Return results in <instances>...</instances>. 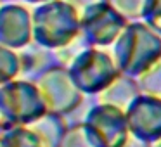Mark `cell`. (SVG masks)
I'll return each mask as SVG.
<instances>
[{
	"label": "cell",
	"instance_id": "cell-1",
	"mask_svg": "<svg viewBox=\"0 0 161 147\" xmlns=\"http://www.w3.org/2000/svg\"><path fill=\"white\" fill-rule=\"evenodd\" d=\"M113 57L123 74L137 78L161 57V35L144 21H130L113 43Z\"/></svg>",
	"mask_w": 161,
	"mask_h": 147
},
{
	"label": "cell",
	"instance_id": "cell-2",
	"mask_svg": "<svg viewBox=\"0 0 161 147\" xmlns=\"http://www.w3.org/2000/svg\"><path fill=\"white\" fill-rule=\"evenodd\" d=\"M33 43L49 50L69 43L80 35V16L63 0L38 4L31 12Z\"/></svg>",
	"mask_w": 161,
	"mask_h": 147
},
{
	"label": "cell",
	"instance_id": "cell-3",
	"mask_svg": "<svg viewBox=\"0 0 161 147\" xmlns=\"http://www.w3.org/2000/svg\"><path fill=\"white\" fill-rule=\"evenodd\" d=\"M47 112V106L33 80H12L0 87V123L4 128L30 125Z\"/></svg>",
	"mask_w": 161,
	"mask_h": 147
},
{
	"label": "cell",
	"instance_id": "cell-4",
	"mask_svg": "<svg viewBox=\"0 0 161 147\" xmlns=\"http://www.w3.org/2000/svg\"><path fill=\"white\" fill-rule=\"evenodd\" d=\"M68 69L76 87L85 95H99L114 81L118 74H121L113 54L92 45L87 47Z\"/></svg>",
	"mask_w": 161,
	"mask_h": 147
},
{
	"label": "cell",
	"instance_id": "cell-5",
	"mask_svg": "<svg viewBox=\"0 0 161 147\" xmlns=\"http://www.w3.org/2000/svg\"><path fill=\"white\" fill-rule=\"evenodd\" d=\"M38 87L47 111L56 114H69L73 112L83 101V92L76 87L71 78V73L66 66L50 64L36 76L31 78Z\"/></svg>",
	"mask_w": 161,
	"mask_h": 147
},
{
	"label": "cell",
	"instance_id": "cell-6",
	"mask_svg": "<svg viewBox=\"0 0 161 147\" xmlns=\"http://www.w3.org/2000/svg\"><path fill=\"white\" fill-rule=\"evenodd\" d=\"M81 123L97 147H121L130 135L126 112L109 104L92 106Z\"/></svg>",
	"mask_w": 161,
	"mask_h": 147
},
{
	"label": "cell",
	"instance_id": "cell-7",
	"mask_svg": "<svg viewBox=\"0 0 161 147\" xmlns=\"http://www.w3.org/2000/svg\"><path fill=\"white\" fill-rule=\"evenodd\" d=\"M128 23V19L123 18L109 2H106V4H99L88 9L81 16L80 28L88 45L109 47L116 42V38L121 35Z\"/></svg>",
	"mask_w": 161,
	"mask_h": 147
},
{
	"label": "cell",
	"instance_id": "cell-8",
	"mask_svg": "<svg viewBox=\"0 0 161 147\" xmlns=\"http://www.w3.org/2000/svg\"><path fill=\"white\" fill-rule=\"evenodd\" d=\"M130 133L147 142L161 139V99L140 94L126 109Z\"/></svg>",
	"mask_w": 161,
	"mask_h": 147
},
{
	"label": "cell",
	"instance_id": "cell-9",
	"mask_svg": "<svg viewBox=\"0 0 161 147\" xmlns=\"http://www.w3.org/2000/svg\"><path fill=\"white\" fill-rule=\"evenodd\" d=\"M31 43V12L14 2L0 5V45L14 50H23Z\"/></svg>",
	"mask_w": 161,
	"mask_h": 147
},
{
	"label": "cell",
	"instance_id": "cell-10",
	"mask_svg": "<svg viewBox=\"0 0 161 147\" xmlns=\"http://www.w3.org/2000/svg\"><path fill=\"white\" fill-rule=\"evenodd\" d=\"M140 94H142V92H140L139 83H137L135 78L121 73L114 78V81H113L109 87H106L104 90L97 95V102L114 106V107H118V109H121V111L126 112V109L130 107V104H132Z\"/></svg>",
	"mask_w": 161,
	"mask_h": 147
},
{
	"label": "cell",
	"instance_id": "cell-11",
	"mask_svg": "<svg viewBox=\"0 0 161 147\" xmlns=\"http://www.w3.org/2000/svg\"><path fill=\"white\" fill-rule=\"evenodd\" d=\"M30 128L38 135L43 147H61L63 139L68 132V125L63 114L47 111L43 116L30 123Z\"/></svg>",
	"mask_w": 161,
	"mask_h": 147
},
{
	"label": "cell",
	"instance_id": "cell-12",
	"mask_svg": "<svg viewBox=\"0 0 161 147\" xmlns=\"http://www.w3.org/2000/svg\"><path fill=\"white\" fill-rule=\"evenodd\" d=\"M0 147H43L42 140L28 125L9 126L0 135Z\"/></svg>",
	"mask_w": 161,
	"mask_h": 147
},
{
	"label": "cell",
	"instance_id": "cell-13",
	"mask_svg": "<svg viewBox=\"0 0 161 147\" xmlns=\"http://www.w3.org/2000/svg\"><path fill=\"white\" fill-rule=\"evenodd\" d=\"M21 74V56L14 49L0 45V87Z\"/></svg>",
	"mask_w": 161,
	"mask_h": 147
},
{
	"label": "cell",
	"instance_id": "cell-14",
	"mask_svg": "<svg viewBox=\"0 0 161 147\" xmlns=\"http://www.w3.org/2000/svg\"><path fill=\"white\" fill-rule=\"evenodd\" d=\"M142 94L161 99V57L135 78Z\"/></svg>",
	"mask_w": 161,
	"mask_h": 147
},
{
	"label": "cell",
	"instance_id": "cell-15",
	"mask_svg": "<svg viewBox=\"0 0 161 147\" xmlns=\"http://www.w3.org/2000/svg\"><path fill=\"white\" fill-rule=\"evenodd\" d=\"M87 47H90V45H88V42L85 40V36L81 35V31H80V35H78L76 38H73L69 43H66V45H63V47H59V49L52 50L54 63L61 64V66L69 68L71 64H73V61L76 59V57L80 56Z\"/></svg>",
	"mask_w": 161,
	"mask_h": 147
},
{
	"label": "cell",
	"instance_id": "cell-16",
	"mask_svg": "<svg viewBox=\"0 0 161 147\" xmlns=\"http://www.w3.org/2000/svg\"><path fill=\"white\" fill-rule=\"evenodd\" d=\"M61 147H97V145L87 133L83 123H76V125L68 126V132L63 139Z\"/></svg>",
	"mask_w": 161,
	"mask_h": 147
},
{
	"label": "cell",
	"instance_id": "cell-17",
	"mask_svg": "<svg viewBox=\"0 0 161 147\" xmlns=\"http://www.w3.org/2000/svg\"><path fill=\"white\" fill-rule=\"evenodd\" d=\"M109 4L128 21H139L144 16L147 0H109Z\"/></svg>",
	"mask_w": 161,
	"mask_h": 147
},
{
	"label": "cell",
	"instance_id": "cell-18",
	"mask_svg": "<svg viewBox=\"0 0 161 147\" xmlns=\"http://www.w3.org/2000/svg\"><path fill=\"white\" fill-rule=\"evenodd\" d=\"M142 21L158 35H161V0H147Z\"/></svg>",
	"mask_w": 161,
	"mask_h": 147
},
{
	"label": "cell",
	"instance_id": "cell-19",
	"mask_svg": "<svg viewBox=\"0 0 161 147\" xmlns=\"http://www.w3.org/2000/svg\"><path fill=\"white\" fill-rule=\"evenodd\" d=\"M63 2L69 4L71 7L76 11V14L81 18L88 9L95 7V5H99V4H106V2H109V0H63Z\"/></svg>",
	"mask_w": 161,
	"mask_h": 147
},
{
	"label": "cell",
	"instance_id": "cell-20",
	"mask_svg": "<svg viewBox=\"0 0 161 147\" xmlns=\"http://www.w3.org/2000/svg\"><path fill=\"white\" fill-rule=\"evenodd\" d=\"M121 147H151V142L142 140V139H139V137H135V135L130 133L128 139L125 140V144H123Z\"/></svg>",
	"mask_w": 161,
	"mask_h": 147
},
{
	"label": "cell",
	"instance_id": "cell-21",
	"mask_svg": "<svg viewBox=\"0 0 161 147\" xmlns=\"http://www.w3.org/2000/svg\"><path fill=\"white\" fill-rule=\"evenodd\" d=\"M25 2H28V4H45V2H49V0H25Z\"/></svg>",
	"mask_w": 161,
	"mask_h": 147
},
{
	"label": "cell",
	"instance_id": "cell-22",
	"mask_svg": "<svg viewBox=\"0 0 161 147\" xmlns=\"http://www.w3.org/2000/svg\"><path fill=\"white\" fill-rule=\"evenodd\" d=\"M151 147H161V139L154 140V142H151Z\"/></svg>",
	"mask_w": 161,
	"mask_h": 147
},
{
	"label": "cell",
	"instance_id": "cell-23",
	"mask_svg": "<svg viewBox=\"0 0 161 147\" xmlns=\"http://www.w3.org/2000/svg\"><path fill=\"white\" fill-rule=\"evenodd\" d=\"M2 132H4V125L0 123V135H2Z\"/></svg>",
	"mask_w": 161,
	"mask_h": 147
},
{
	"label": "cell",
	"instance_id": "cell-24",
	"mask_svg": "<svg viewBox=\"0 0 161 147\" xmlns=\"http://www.w3.org/2000/svg\"><path fill=\"white\" fill-rule=\"evenodd\" d=\"M7 2H12V0H7Z\"/></svg>",
	"mask_w": 161,
	"mask_h": 147
}]
</instances>
